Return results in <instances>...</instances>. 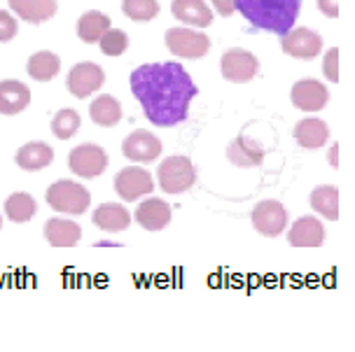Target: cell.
I'll use <instances>...</instances> for the list:
<instances>
[{
  "label": "cell",
  "instance_id": "cell-36",
  "mask_svg": "<svg viewBox=\"0 0 355 352\" xmlns=\"http://www.w3.org/2000/svg\"><path fill=\"white\" fill-rule=\"evenodd\" d=\"M329 163H332L334 168L339 166V145L337 142H334L332 147H329Z\"/></svg>",
  "mask_w": 355,
  "mask_h": 352
},
{
  "label": "cell",
  "instance_id": "cell-7",
  "mask_svg": "<svg viewBox=\"0 0 355 352\" xmlns=\"http://www.w3.org/2000/svg\"><path fill=\"white\" fill-rule=\"evenodd\" d=\"M220 71H222V77L227 82L245 84V82H250L259 73V61L255 54L245 52V49H239V47L227 49V52L222 54Z\"/></svg>",
  "mask_w": 355,
  "mask_h": 352
},
{
  "label": "cell",
  "instance_id": "cell-5",
  "mask_svg": "<svg viewBox=\"0 0 355 352\" xmlns=\"http://www.w3.org/2000/svg\"><path fill=\"white\" fill-rule=\"evenodd\" d=\"M164 40H166L168 52L178 56V59H201L211 49V37L187 26L168 28Z\"/></svg>",
  "mask_w": 355,
  "mask_h": 352
},
{
  "label": "cell",
  "instance_id": "cell-13",
  "mask_svg": "<svg viewBox=\"0 0 355 352\" xmlns=\"http://www.w3.org/2000/svg\"><path fill=\"white\" fill-rule=\"evenodd\" d=\"M122 154L129 161L150 163L162 154V140L150 131H133V133L122 142Z\"/></svg>",
  "mask_w": 355,
  "mask_h": 352
},
{
  "label": "cell",
  "instance_id": "cell-26",
  "mask_svg": "<svg viewBox=\"0 0 355 352\" xmlns=\"http://www.w3.org/2000/svg\"><path fill=\"white\" fill-rule=\"evenodd\" d=\"M107 28H110V17L98 10H89L78 19V35L82 42H87V45L98 42L101 35H103Z\"/></svg>",
  "mask_w": 355,
  "mask_h": 352
},
{
  "label": "cell",
  "instance_id": "cell-3",
  "mask_svg": "<svg viewBox=\"0 0 355 352\" xmlns=\"http://www.w3.org/2000/svg\"><path fill=\"white\" fill-rule=\"evenodd\" d=\"M47 205L56 212H66V215H85V210L92 203V194L89 189L75 180H59L44 194Z\"/></svg>",
  "mask_w": 355,
  "mask_h": 352
},
{
  "label": "cell",
  "instance_id": "cell-8",
  "mask_svg": "<svg viewBox=\"0 0 355 352\" xmlns=\"http://www.w3.org/2000/svg\"><path fill=\"white\" fill-rule=\"evenodd\" d=\"M115 192L126 203H133V201L155 192V180L141 166H129L115 175Z\"/></svg>",
  "mask_w": 355,
  "mask_h": 352
},
{
  "label": "cell",
  "instance_id": "cell-20",
  "mask_svg": "<svg viewBox=\"0 0 355 352\" xmlns=\"http://www.w3.org/2000/svg\"><path fill=\"white\" fill-rule=\"evenodd\" d=\"M136 219L143 229L162 231L171 222V205L162 198H148L136 208Z\"/></svg>",
  "mask_w": 355,
  "mask_h": 352
},
{
  "label": "cell",
  "instance_id": "cell-2",
  "mask_svg": "<svg viewBox=\"0 0 355 352\" xmlns=\"http://www.w3.org/2000/svg\"><path fill=\"white\" fill-rule=\"evenodd\" d=\"M236 10L255 28L283 37L295 26L302 0H236Z\"/></svg>",
  "mask_w": 355,
  "mask_h": 352
},
{
  "label": "cell",
  "instance_id": "cell-31",
  "mask_svg": "<svg viewBox=\"0 0 355 352\" xmlns=\"http://www.w3.org/2000/svg\"><path fill=\"white\" fill-rule=\"evenodd\" d=\"M101 52L105 56H122L129 47V35L119 28H107L103 35H101Z\"/></svg>",
  "mask_w": 355,
  "mask_h": 352
},
{
  "label": "cell",
  "instance_id": "cell-28",
  "mask_svg": "<svg viewBox=\"0 0 355 352\" xmlns=\"http://www.w3.org/2000/svg\"><path fill=\"white\" fill-rule=\"evenodd\" d=\"M35 212H37L35 198L26 192H15V194H10L8 201H5V215H8L10 222H15V224L28 222V219H33Z\"/></svg>",
  "mask_w": 355,
  "mask_h": 352
},
{
  "label": "cell",
  "instance_id": "cell-35",
  "mask_svg": "<svg viewBox=\"0 0 355 352\" xmlns=\"http://www.w3.org/2000/svg\"><path fill=\"white\" fill-rule=\"evenodd\" d=\"M211 3L215 5V12L220 17H230L236 10V0H211Z\"/></svg>",
  "mask_w": 355,
  "mask_h": 352
},
{
  "label": "cell",
  "instance_id": "cell-33",
  "mask_svg": "<svg viewBox=\"0 0 355 352\" xmlns=\"http://www.w3.org/2000/svg\"><path fill=\"white\" fill-rule=\"evenodd\" d=\"M19 33V21L8 10H0V42H10Z\"/></svg>",
  "mask_w": 355,
  "mask_h": 352
},
{
  "label": "cell",
  "instance_id": "cell-32",
  "mask_svg": "<svg viewBox=\"0 0 355 352\" xmlns=\"http://www.w3.org/2000/svg\"><path fill=\"white\" fill-rule=\"evenodd\" d=\"M322 73H325V77L329 82H334V84L339 82V47L327 49L325 59H322Z\"/></svg>",
  "mask_w": 355,
  "mask_h": 352
},
{
  "label": "cell",
  "instance_id": "cell-30",
  "mask_svg": "<svg viewBox=\"0 0 355 352\" xmlns=\"http://www.w3.org/2000/svg\"><path fill=\"white\" fill-rule=\"evenodd\" d=\"M122 10L133 21H152L159 15V3L157 0H124Z\"/></svg>",
  "mask_w": 355,
  "mask_h": 352
},
{
  "label": "cell",
  "instance_id": "cell-9",
  "mask_svg": "<svg viewBox=\"0 0 355 352\" xmlns=\"http://www.w3.org/2000/svg\"><path fill=\"white\" fill-rule=\"evenodd\" d=\"M250 219H252V226L259 231L262 236H269V238H276L281 236L288 226V210L283 208L281 201H259V203L252 208L250 212Z\"/></svg>",
  "mask_w": 355,
  "mask_h": 352
},
{
  "label": "cell",
  "instance_id": "cell-25",
  "mask_svg": "<svg viewBox=\"0 0 355 352\" xmlns=\"http://www.w3.org/2000/svg\"><path fill=\"white\" fill-rule=\"evenodd\" d=\"M309 203L318 215H322L329 222L339 219V189L334 185H320L311 192Z\"/></svg>",
  "mask_w": 355,
  "mask_h": 352
},
{
  "label": "cell",
  "instance_id": "cell-27",
  "mask_svg": "<svg viewBox=\"0 0 355 352\" xmlns=\"http://www.w3.org/2000/svg\"><path fill=\"white\" fill-rule=\"evenodd\" d=\"M26 71L35 82H49V80H54L56 75H59L61 59L54 52H47V49H44V52H35L28 59Z\"/></svg>",
  "mask_w": 355,
  "mask_h": 352
},
{
  "label": "cell",
  "instance_id": "cell-6",
  "mask_svg": "<svg viewBox=\"0 0 355 352\" xmlns=\"http://www.w3.org/2000/svg\"><path fill=\"white\" fill-rule=\"evenodd\" d=\"M107 161H110L107 159V152L101 145H94V142L78 145L71 152V156H68L71 171L78 175V178H85V180L98 178L101 173H105Z\"/></svg>",
  "mask_w": 355,
  "mask_h": 352
},
{
  "label": "cell",
  "instance_id": "cell-18",
  "mask_svg": "<svg viewBox=\"0 0 355 352\" xmlns=\"http://www.w3.org/2000/svg\"><path fill=\"white\" fill-rule=\"evenodd\" d=\"M15 161L19 168H24V171H28V173L42 171V168H47L49 163L54 161V149L49 147L47 142L33 140V142H26L19 147Z\"/></svg>",
  "mask_w": 355,
  "mask_h": 352
},
{
  "label": "cell",
  "instance_id": "cell-4",
  "mask_svg": "<svg viewBox=\"0 0 355 352\" xmlns=\"http://www.w3.org/2000/svg\"><path fill=\"white\" fill-rule=\"evenodd\" d=\"M159 187L162 192L166 194H182L187 189H192V185L196 182V171H194V163L189 156L175 154L168 156L159 163Z\"/></svg>",
  "mask_w": 355,
  "mask_h": 352
},
{
  "label": "cell",
  "instance_id": "cell-21",
  "mask_svg": "<svg viewBox=\"0 0 355 352\" xmlns=\"http://www.w3.org/2000/svg\"><path fill=\"white\" fill-rule=\"evenodd\" d=\"M295 140L304 149L325 147L329 140V127L318 117H306L295 127Z\"/></svg>",
  "mask_w": 355,
  "mask_h": 352
},
{
  "label": "cell",
  "instance_id": "cell-22",
  "mask_svg": "<svg viewBox=\"0 0 355 352\" xmlns=\"http://www.w3.org/2000/svg\"><path fill=\"white\" fill-rule=\"evenodd\" d=\"M10 10L28 24H42L47 19H52L59 10L56 0H8Z\"/></svg>",
  "mask_w": 355,
  "mask_h": 352
},
{
  "label": "cell",
  "instance_id": "cell-16",
  "mask_svg": "<svg viewBox=\"0 0 355 352\" xmlns=\"http://www.w3.org/2000/svg\"><path fill=\"white\" fill-rule=\"evenodd\" d=\"M171 12H173L178 21L194 28H206L213 24V10L208 8L204 0H173Z\"/></svg>",
  "mask_w": 355,
  "mask_h": 352
},
{
  "label": "cell",
  "instance_id": "cell-37",
  "mask_svg": "<svg viewBox=\"0 0 355 352\" xmlns=\"http://www.w3.org/2000/svg\"><path fill=\"white\" fill-rule=\"evenodd\" d=\"M0 226H3V217H0Z\"/></svg>",
  "mask_w": 355,
  "mask_h": 352
},
{
  "label": "cell",
  "instance_id": "cell-19",
  "mask_svg": "<svg viewBox=\"0 0 355 352\" xmlns=\"http://www.w3.org/2000/svg\"><path fill=\"white\" fill-rule=\"evenodd\" d=\"M44 238H47V243L54 245V248H73V245L80 243L82 229H80V224L73 222V219L52 217V219H47V224H44Z\"/></svg>",
  "mask_w": 355,
  "mask_h": 352
},
{
  "label": "cell",
  "instance_id": "cell-24",
  "mask_svg": "<svg viewBox=\"0 0 355 352\" xmlns=\"http://www.w3.org/2000/svg\"><path fill=\"white\" fill-rule=\"evenodd\" d=\"M89 117H92L94 124H98V127H117L119 119H122V105H119V100L115 96H98L92 100V105H89Z\"/></svg>",
  "mask_w": 355,
  "mask_h": 352
},
{
  "label": "cell",
  "instance_id": "cell-14",
  "mask_svg": "<svg viewBox=\"0 0 355 352\" xmlns=\"http://www.w3.org/2000/svg\"><path fill=\"white\" fill-rule=\"evenodd\" d=\"M288 243L295 245V248H320L325 243V226L318 217H300L290 226Z\"/></svg>",
  "mask_w": 355,
  "mask_h": 352
},
{
  "label": "cell",
  "instance_id": "cell-11",
  "mask_svg": "<svg viewBox=\"0 0 355 352\" xmlns=\"http://www.w3.org/2000/svg\"><path fill=\"white\" fill-rule=\"evenodd\" d=\"M281 47L285 54L295 56V59L311 61L322 52V37L311 28H293L283 35Z\"/></svg>",
  "mask_w": 355,
  "mask_h": 352
},
{
  "label": "cell",
  "instance_id": "cell-1",
  "mask_svg": "<svg viewBox=\"0 0 355 352\" xmlns=\"http://www.w3.org/2000/svg\"><path fill=\"white\" fill-rule=\"evenodd\" d=\"M131 91L155 127L168 129L185 122L189 103L199 93L180 64H145L131 73Z\"/></svg>",
  "mask_w": 355,
  "mask_h": 352
},
{
  "label": "cell",
  "instance_id": "cell-29",
  "mask_svg": "<svg viewBox=\"0 0 355 352\" xmlns=\"http://www.w3.org/2000/svg\"><path fill=\"white\" fill-rule=\"evenodd\" d=\"M80 129V115L71 108H63L54 115L52 119V133L59 140H71Z\"/></svg>",
  "mask_w": 355,
  "mask_h": 352
},
{
  "label": "cell",
  "instance_id": "cell-23",
  "mask_svg": "<svg viewBox=\"0 0 355 352\" xmlns=\"http://www.w3.org/2000/svg\"><path fill=\"white\" fill-rule=\"evenodd\" d=\"M94 224L107 234H119V231L129 229L131 215L122 203H101L94 212Z\"/></svg>",
  "mask_w": 355,
  "mask_h": 352
},
{
  "label": "cell",
  "instance_id": "cell-15",
  "mask_svg": "<svg viewBox=\"0 0 355 352\" xmlns=\"http://www.w3.org/2000/svg\"><path fill=\"white\" fill-rule=\"evenodd\" d=\"M264 147L259 145L255 138L250 136H239L236 140L230 142L227 147V159H230L234 166L239 168H252V166H259L264 161Z\"/></svg>",
  "mask_w": 355,
  "mask_h": 352
},
{
  "label": "cell",
  "instance_id": "cell-17",
  "mask_svg": "<svg viewBox=\"0 0 355 352\" xmlns=\"http://www.w3.org/2000/svg\"><path fill=\"white\" fill-rule=\"evenodd\" d=\"M31 103V89L19 80L0 82V115H19Z\"/></svg>",
  "mask_w": 355,
  "mask_h": 352
},
{
  "label": "cell",
  "instance_id": "cell-12",
  "mask_svg": "<svg viewBox=\"0 0 355 352\" xmlns=\"http://www.w3.org/2000/svg\"><path fill=\"white\" fill-rule=\"evenodd\" d=\"M293 105L302 112H320L327 105L329 91L327 86L318 80H300L290 89Z\"/></svg>",
  "mask_w": 355,
  "mask_h": 352
},
{
  "label": "cell",
  "instance_id": "cell-34",
  "mask_svg": "<svg viewBox=\"0 0 355 352\" xmlns=\"http://www.w3.org/2000/svg\"><path fill=\"white\" fill-rule=\"evenodd\" d=\"M318 10L325 17L337 19L339 17V0H318Z\"/></svg>",
  "mask_w": 355,
  "mask_h": 352
},
{
  "label": "cell",
  "instance_id": "cell-10",
  "mask_svg": "<svg viewBox=\"0 0 355 352\" xmlns=\"http://www.w3.org/2000/svg\"><path fill=\"white\" fill-rule=\"evenodd\" d=\"M105 82V73L98 64H92V61H85V64L73 66V71L68 73V91L73 93L75 98H87L92 93H96Z\"/></svg>",
  "mask_w": 355,
  "mask_h": 352
}]
</instances>
